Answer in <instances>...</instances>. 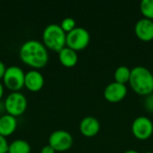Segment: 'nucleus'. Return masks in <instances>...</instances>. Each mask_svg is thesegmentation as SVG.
<instances>
[{
    "label": "nucleus",
    "mask_w": 153,
    "mask_h": 153,
    "mask_svg": "<svg viewBox=\"0 0 153 153\" xmlns=\"http://www.w3.org/2000/svg\"><path fill=\"white\" fill-rule=\"evenodd\" d=\"M130 76H131V70L126 65L118 66L114 73L115 82L125 85L126 82H129Z\"/></svg>",
    "instance_id": "16"
},
{
    "label": "nucleus",
    "mask_w": 153,
    "mask_h": 153,
    "mask_svg": "<svg viewBox=\"0 0 153 153\" xmlns=\"http://www.w3.org/2000/svg\"><path fill=\"white\" fill-rule=\"evenodd\" d=\"M91 36L89 31L82 27H76L66 34V47L79 51L84 49L90 43Z\"/></svg>",
    "instance_id": "6"
},
{
    "label": "nucleus",
    "mask_w": 153,
    "mask_h": 153,
    "mask_svg": "<svg viewBox=\"0 0 153 153\" xmlns=\"http://www.w3.org/2000/svg\"><path fill=\"white\" fill-rule=\"evenodd\" d=\"M25 74L23 70L16 65H11L6 67L3 77V82L4 86L13 92L19 91L24 87Z\"/></svg>",
    "instance_id": "4"
},
{
    "label": "nucleus",
    "mask_w": 153,
    "mask_h": 153,
    "mask_svg": "<svg viewBox=\"0 0 153 153\" xmlns=\"http://www.w3.org/2000/svg\"><path fill=\"white\" fill-rule=\"evenodd\" d=\"M40 153H56V151L50 145L48 144L40 150Z\"/></svg>",
    "instance_id": "20"
},
{
    "label": "nucleus",
    "mask_w": 153,
    "mask_h": 153,
    "mask_svg": "<svg viewBox=\"0 0 153 153\" xmlns=\"http://www.w3.org/2000/svg\"><path fill=\"white\" fill-rule=\"evenodd\" d=\"M58 58L61 65L65 67L71 68L76 65L78 62V55L74 49L65 47L58 52Z\"/></svg>",
    "instance_id": "14"
},
{
    "label": "nucleus",
    "mask_w": 153,
    "mask_h": 153,
    "mask_svg": "<svg viewBox=\"0 0 153 153\" xmlns=\"http://www.w3.org/2000/svg\"><path fill=\"white\" fill-rule=\"evenodd\" d=\"M146 106L148 108V109L153 111V96H151L149 99H148V101L146 103Z\"/></svg>",
    "instance_id": "22"
},
{
    "label": "nucleus",
    "mask_w": 153,
    "mask_h": 153,
    "mask_svg": "<svg viewBox=\"0 0 153 153\" xmlns=\"http://www.w3.org/2000/svg\"><path fill=\"white\" fill-rule=\"evenodd\" d=\"M140 9L144 18L153 20V0H143L140 4Z\"/></svg>",
    "instance_id": "17"
},
{
    "label": "nucleus",
    "mask_w": 153,
    "mask_h": 153,
    "mask_svg": "<svg viewBox=\"0 0 153 153\" xmlns=\"http://www.w3.org/2000/svg\"><path fill=\"white\" fill-rule=\"evenodd\" d=\"M27 106L26 97L19 91L10 93L4 100V109L8 115L14 117H21L26 111Z\"/></svg>",
    "instance_id": "5"
},
{
    "label": "nucleus",
    "mask_w": 153,
    "mask_h": 153,
    "mask_svg": "<svg viewBox=\"0 0 153 153\" xmlns=\"http://www.w3.org/2000/svg\"><path fill=\"white\" fill-rule=\"evenodd\" d=\"M124 153H139L137 151H135V150H128V151H126V152H125Z\"/></svg>",
    "instance_id": "24"
},
{
    "label": "nucleus",
    "mask_w": 153,
    "mask_h": 153,
    "mask_svg": "<svg viewBox=\"0 0 153 153\" xmlns=\"http://www.w3.org/2000/svg\"><path fill=\"white\" fill-rule=\"evenodd\" d=\"M17 128V119L11 115L0 117V134L4 137L12 135Z\"/></svg>",
    "instance_id": "13"
},
{
    "label": "nucleus",
    "mask_w": 153,
    "mask_h": 153,
    "mask_svg": "<svg viewBox=\"0 0 153 153\" xmlns=\"http://www.w3.org/2000/svg\"><path fill=\"white\" fill-rule=\"evenodd\" d=\"M5 70H6L5 65H4V64L0 60V80H1V79H3Z\"/></svg>",
    "instance_id": "21"
},
{
    "label": "nucleus",
    "mask_w": 153,
    "mask_h": 153,
    "mask_svg": "<svg viewBox=\"0 0 153 153\" xmlns=\"http://www.w3.org/2000/svg\"><path fill=\"white\" fill-rule=\"evenodd\" d=\"M3 95H4V85H3V83L0 82V100L2 99Z\"/></svg>",
    "instance_id": "23"
},
{
    "label": "nucleus",
    "mask_w": 153,
    "mask_h": 153,
    "mask_svg": "<svg viewBox=\"0 0 153 153\" xmlns=\"http://www.w3.org/2000/svg\"><path fill=\"white\" fill-rule=\"evenodd\" d=\"M129 83L139 95L146 96L153 92L152 73L143 66H135L131 70Z\"/></svg>",
    "instance_id": "2"
},
{
    "label": "nucleus",
    "mask_w": 153,
    "mask_h": 153,
    "mask_svg": "<svg viewBox=\"0 0 153 153\" xmlns=\"http://www.w3.org/2000/svg\"><path fill=\"white\" fill-rule=\"evenodd\" d=\"M60 27L62 28V30L67 34L68 32L72 31L74 29L76 28V22L75 20L71 18V17H66L65 19L62 20Z\"/></svg>",
    "instance_id": "18"
},
{
    "label": "nucleus",
    "mask_w": 153,
    "mask_h": 153,
    "mask_svg": "<svg viewBox=\"0 0 153 153\" xmlns=\"http://www.w3.org/2000/svg\"><path fill=\"white\" fill-rule=\"evenodd\" d=\"M145 153H153V152H145Z\"/></svg>",
    "instance_id": "25"
},
{
    "label": "nucleus",
    "mask_w": 153,
    "mask_h": 153,
    "mask_svg": "<svg viewBox=\"0 0 153 153\" xmlns=\"http://www.w3.org/2000/svg\"><path fill=\"white\" fill-rule=\"evenodd\" d=\"M9 143L6 137H4L0 134V153H8Z\"/></svg>",
    "instance_id": "19"
},
{
    "label": "nucleus",
    "mask_w": 153,
    "mask_h": 153,
    "mask_svg": "<svg viewBox=\"0 0 153 153\" xmlns=\"http://www.w3.org/2000/svg\"><path fill=\"white\" fill-rule=\"evenodd\" d=\"M31 147L25 140H14L9 143L8 153H30Z\"/></svg>",
    "instance_id": "15"
},
{
    "label": "nucleus",
    "mask_w": 153,
    "mask_h": 153,
    "mask_svg": "<svg viewBox=\"0 0 153 153\" xmlns=\"http://www.w3.org/2000/svg\"><path fill=\"white\" fill-rule=\"evenodd\" d=\"M127 94V88L125 84L117 82L108 84L104 90L105 99L111 103H117L125 99Z\"/></svg>",
    "instance_id": "9"
},
{
    "label": "nucleus",
    "mask_w": 153,
    "mask_h": 153,
    "mask_svg": "<svg viewBox=\"0 0 153 153\" xmlns=\"http://www.w3.org/2000/svg\"><path fill=\"white\" fill-rule=\"evenodd\" d=\"M74 143L73 136L65 130L54 131L48 137V145H50L56 152H64L68 151Z\"/></svg>",
    "instance_id": "7"
},
{
    "label": "nucleus",
    "mask_w": 153,
    "mask_h": 153,
    "mask_svg": "<svg viewBox=\"0 0 153 153\" xmlns=\"http://www.w3.org/2000/svg\"><path fill=\"white\" fill-rule=\"evenodd\" d=\"M44 76L37 70H30L25 74L24 87L32 92L39 91L44 86Z\"/></svg>",
    "instance_id": "10"
},
{
    "label": "nucleus",
    "mask_w": 153,
    "mask_h": 153,
    "mask_svg": "<svg viewBox=\"0 0 153 153\" xmlns=\"http://www.w3.org/2000/svg\"><path fill=\"white\" fill-rule=\"evenodd\" d=\"M134 31L137 38L141 40H152L153 39V21L147 18L139 20L135 24Z\"/></svg>",
    "instance_id": "11"
},
{
    "label": "nucleus",
    "mask_w": 153,
    "mask_h": 153,
    "mask_svg": "<svg viewBox=\"0 0 153 153\" xmlns=\"http://www.w3.org/2000/svg\"><path fill=\"white\" fill-rule=\"evenodd\" d=\"M42 40L47 48L60 52L66 47V33L62 30L60 25L52 23L44 29Z\"/></svg>",
    "instance_id": "3"
},
{
    "label": "nucleus",
    "mask_w": 153,
    "mask_h": 153,
    "mask_svg": "<svg viewBox=\"0 0 153 153\" xmlns=\"http://www.w3.org/2000/svg\"><path fill=\"white\" fill-rule=\"evenodd\" d=\"M100 124L96 117H86L80 123V131L85 137H93L98 134Z\"/></svg>",
    "instance_id": "12"
},
{
    "label": "nucleus",
    "mask_w": 153,
    "mask_h": 153,
    "mask_svg": "<svg viewBox=\"0 0 153 153\" xmlns=\"http://www.w3.org/2000/svg\"><path fill=\"white\" fill-rule=\"evenodd\" d=\"M132 132L135 138L147 140L153 134V123L147 117H138L132 124Z\"/></svg>",
    "instance_id": "8"
},
{
    "label": "nucleus",
    "mask_w": 153,
    "mask_h": 153,
    "mask_svg": "<svg viewBox=\"0 0 153 153\" xmlns=\"http://www.w3.org/2000/svg\"><path fill=\"white\" fill-rule=\"evenodd\" d=\"M19 56L22 62L34 70L43 68L48 62V52L45 45L35 39L25 41L20 48Z\"/></svg>",
    "instance_id": "1"
}]
</instances>
